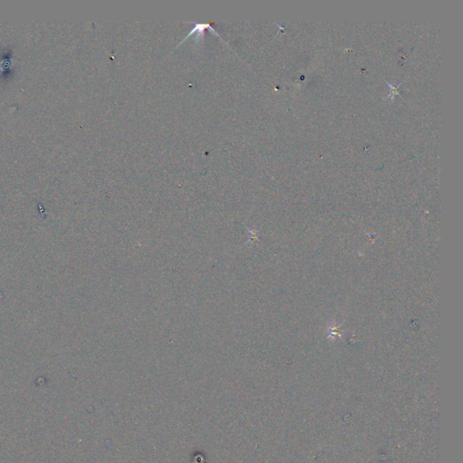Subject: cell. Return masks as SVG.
Instances as JSON below:
<instances>
[{
    "label": "cell",
    "mask_w": 463,
    "mask_h": 463,
    "mask_svg": "<svg viewBox=\"0 0 463 463\" xmlns=\"http://www.w3.org/2000/svg\"><path fill=\"white\" fill-rule=\"evenodd\" d=\"M387 85H388V86H389V88H390V95L387 97V98H391V99H393V98H394L395 96H396V95H400L398 90L399 87H400V85H402V84H400V85H397V86H393V85H390L388 81H387Z\"/></svg>",
    "instance_id": "obj_1"
}]
</instances>
